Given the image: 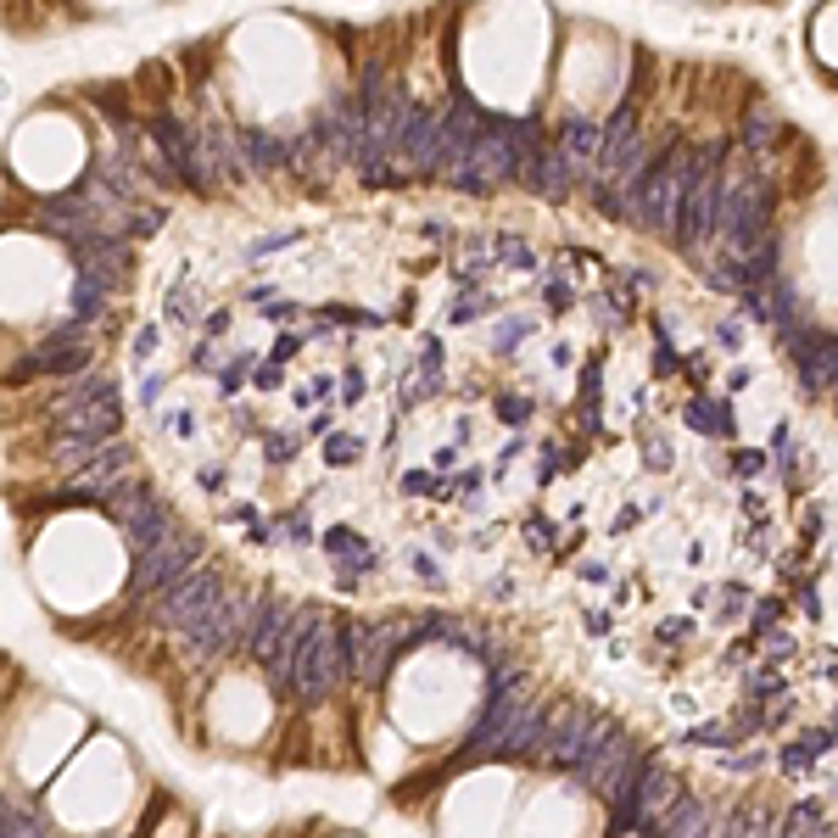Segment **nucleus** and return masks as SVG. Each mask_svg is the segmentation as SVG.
Wrapping results in <instances>:
<instances>
[{"label": "nucleus", "instance_id": "obj_1", "mask_svg": "<svg viewBox=\"0 0 838 838\" xmlns=\"http://www.w3.org/2000/svg\"><path fill=\"white\" fill-rule=\"evenodd\" d=\"M347 688V643H342V621L330 615V604L319 610V621L308 626V637L297 643L291 659V699L297 705H324Z\"/></svg>", "mask_w": 838, "mask_h": 838}, {"label": "nucleus", "instance_id": "obj_2", "mask_svg": "<svg viewBox=\"0 0 838 838\" xmlns=\"http://www.w3.org/2000/svg\"><path fill=\"white\" fill-rule=\"evenodd\" d=\"M224 593H229V576H224L213 559H202L191 576H180V581H174V587H168V593L151 604V621H157L162 632L185 637V632H191V626H196V621H202V615H207V610H213Z\"/></svg>", "mask_w": 838, "mask_h": 838}, {"label": "nucleus", "instance_id": "obj_3", "mask_svg": "<svg viewBox=\"0 0 838 838\" xmlns=\"http://www.w3.org/2000/svg\"><path fill=\"white\" fill-rule=\"evenodd\" d=\"M235 157H240V168H246V180L291 174L286 135H269V129H235Z\"/></svg>", "mask_w": 838, "mask_h": 838}, {"label": "nucleus", "instance_id": "obj_4", "mask_svg": "<svg viewBox=\"0 0 838 838\" xmlns=\"http://www.w3.org/2000/svg\"><path fill=\"white\" fill-rule=\"evenodd\" d=\"M286 246H302V229H258L251 240L235 246V264H264V258H275V251H286Z\"/></svg>", "mask_w": 838, "mask_h": 838}]
</instances>
